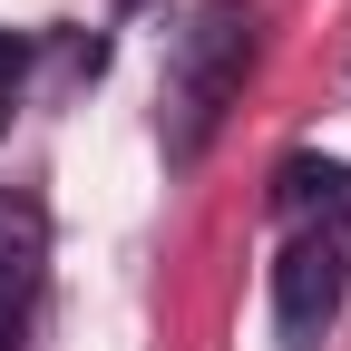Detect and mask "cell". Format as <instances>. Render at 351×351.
I'll use <instances>...</instances> for the list:
<instances>
[{"label": "cell", "mask_w": 351, "mask_h": 351, "mask_svg": "<svg viewBox=\"0 0 351 351\" xmlns=\"http://www.w3.org/2000/svg\"><path fill=\"white\" fill-rule=\"evenodd\" d=\"M263 49V10L254 0H195L186 29L166 39V78H156V147L166 166H195L215 147L225 108L244 98V69Z\"/></svg>", "instance_id": "1"}, {"label": "cell", "mask_w": 351, "mask_h": 351, "mask_svg": "<svg viewBox=\"0 0 351 351\" xmlns=\"http://www.w3.org/2000/svg\"><path fill=\"white\" fill-rule=\"evenodd\" d=\"M341 234H293L274 263V332L283 351H322V332L341 322Z\"/></svg>", "instance_id": "2"}, {"label": "cell", "mask_w": 351, "mask_h": 351, "mask_svg": "<svg viewBox=\"0 0 351 351\" xmlns=\"http://www.w3.org/2000/svg\"><path fill=\"white\" fill-rule=\"evenodd\" d=\"M20 88H29V29H0V127L20 117Z\"/></svg>", "instance_id": "5"}, {"label": "cell", "mask_w": 351, "mask_h": 351, "mask_svg": "<svg viewBox=\"0 0 351 351\" xmlns=\"http://www.w3.org/2000/svg\"><path fill=\"white\" fill-rule=\"evenodd\" d=\"M274 215L302 234H341L351 225V166L341 156H283L274 166Z\"/></svg>", "instance_id": "4"}, {"label": "cell", "mask_w": 351, "mask_h": 351, "mask_svg": "<svg viewBox=\"0 0 351 351\" xmlns=\"http://www.w3.org/2000/svg\"><path fill=\"white\" fill-rule=\"evenodd\" d=\"M39 283H49V215L29 186H0V351L29 341Z\"/></svg>", "instance_id": "3"}]
</instances>
